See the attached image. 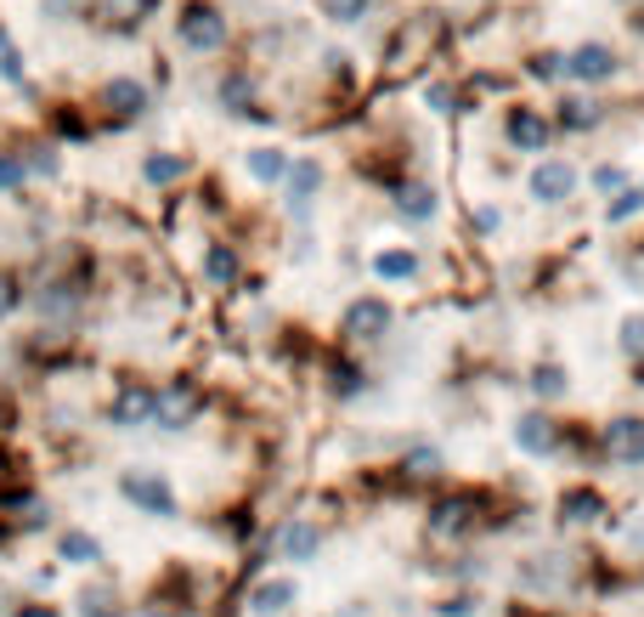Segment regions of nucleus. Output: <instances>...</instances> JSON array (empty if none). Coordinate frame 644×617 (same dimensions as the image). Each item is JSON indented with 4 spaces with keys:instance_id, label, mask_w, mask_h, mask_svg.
I'll return each instance as SVG.
<instances>
[{
    "instance_id": "1",
    "label": "nucleus",
    "mask_w": 644,
    "mask_h": 617,
    "mask_svg": "<svg viewBox=\"0 0 644 617\" xmlns=\"http://www.w3.org/2000/svg\"><path fill=\"white\" fill-rule=\"evenodd\" d=\"M119 493L130 504H142L148 515H176V493H169V481L153 476V470H125L119 476Z\"/></svg>"
},
{
    "instance_id": "2",
    "label": "nucleus",
    "mask_w": 644,
    "mask_h": 617,
    "mask_svg": "<svg viewBox=\"0 0 644 617\" xmlns=\"http://www.w3.org/2000/svg\"><path fill=\"white\" fill-rule=\"evenodd\" d=\"M605 453L617 465H644V419L639 414H622L605 426Z\"/></svg>"
},
{
    "instance_id": "3",
    "label": "nucleus",
    "mask_w": 644,
    "mask_h": 617,
    "mask_svg": "<svg viewBox=\"0 0 644 617\" xmlns=\"http://www.w3.org/2000/svg\"><path fill=\"white\" fill-rule=\"evenodd\" d=\"M192 414H198V392H192L187 380H176V385H164V392H153V419H159L164 431H182Z\"/></svg>"
},
{
    "instance_id": "4",
    "label": "nucleus",
    "mask_w": 644,
    "mask_h": 617,
    "mask_svg": "<svg viewBox=\"0 0 644 617\" xmlns=\"http://www.w3.org/2000/svg\"><path fill=\"white\" fill-rule=\"evenodd\" d=\"M385 329H390V306L379 295H362V301L346 306V335L351 340H379Z\"/></svg>"
},
{
    "instance_id": "5",
    "label": "nucleus",
    "mask_w": 644,
    "mask_h": 617,
    "mask_svg": "<svg viewBox=\"0 0 644 617\" xmlns=\"http://www.w3.org/2000/svg\"><path fill=\"white\" fill-rule=\"evenodd\" d=\"M515 442H520V453H554L560 447V431H554V419L549 414H520V426H515Z\"/></svg>"
},
{
    "instance_id": "6",
    "label": "nucleus",
    "mask_w": 644,
    "mask_h": 617,
    "mask_svg": "<svg viewBox=\"0 0 644 617\" xmlns=\"http://www.w3.org/2000/svg\"><path fill=\"white\" fill-rule=\"evenodd\" d=\"M182 35H187V46H192V51H215V46L226 40V23H221L210 7H192V12H187V23H182Z\"/></svg>"
},
{
    "instance_id": "7",
    "label": "nucleus",
    "mask_w": 644,
    "mask_h": 617,
    "mask_svg": "<svg viewBox=\"0 0 644 617\" xmlns=\"http://www.w3.org/2000/svg\"><path fill=\"white\" fill-rule=\"evenodd\" d=\"M565 69H571L576 80H588V85H594V80H610V74H617V57H610L605 46H576Z\"/></svg>"
},
{
    "instance_id": "8",
    "label": "nucleus",
    "mask_w": 644,
    "mask_h": 617,
    "mask_svg": "<svg viewBox=\"0 0 644 617\" xmlns=\"http://www.w3.org/2000/svg\"><path fill=\"white\" fill-rule=\"evenodd\" d=\"M153 419V392L148 385H125L114 397V426H148Z\"/></svg>"
},
{
    "instance_id": "9",
    "label": "nucleus",
    "mask_w": 644,
    "mask_h": 617,
    "mask_svg": "<svg viewBox=\"0 0 644 617\" xmlns=\"http://www.w3.org/2000/svg\"><path fill=\"white\" fill-rule=\"evenodd\" d=\"M576 187V176H571V165H537V176H531V199H542V205H554V199H565V193Z\"/></svg>"
},
{
    "instance_id": "10",
    "label": "nucleus",
    "mask_w": 644,
    "mask_h": 617,
    "mask_svg": "<svg viewBox=\"0 0 644 617\" xmlns=\"http://www.w3.org/2000/svg\"><path fill=\"white\" fill-rule=\"evenodd\" d=\"M249 606H255L260 617H278V612H289V606H294V578H271V583H260V590L249 595Z\"/></svg>"
},
{
    "instance_id": "11",
    "label": "nucleus",
    "mask_w": 644,
    "mask_h": 617,
    "mask_svg": "<svg viewBox=\"0 0 644 617\" xmlns=\"http://www.w3.org/2000/svg\"><path fill=\"white\" fill-rule=\"evenodd\" d=\"M594 515H605V499L594 493V487H571V493H560V522H594Z\"/></svg>"
},
{
    "instance_id": "12",
    "label": "nucleus",
    "mask_w": 644,
    "mask_h": 617,
    "mask_svg": "<svg viewBox=\"0 0 644 617\" xmlns=\"http://www.w3.org/2000/svg\"><path fill=\"white\" fill-rule=\"evenodd\" d=\"M508 142H515V148H526V153H537V148H549V125H542L537 114H515V119H508Z\"/></svg>"
},
{
    "instance_id": "13",
    "label": "nucleus",
    "mask_w": 644,
    "mask_h": 617,
    "mask_svg": "<svg viewBox=\"0 0 644 617\" xmlns=\"http://www.w3.org/2000/svg\"><path fill=\"white\" fill-rule=\"evenodd\" d=\"M317 544H323V533H317L312 522H294V527L283 533V556H289V561H312Z\"/></svg>"
},
{
    "instance_id": "14",
    "label": "nucleus",
    "mask_w": 644,
    "mask_h": 617,
    "mask_svg": "<svg viewBox=\"0 0 644 617\" xmlns=\"http://www.w3.org/2000/svg\"><path fill=\"white\" fill-rule=\"evenodd\" d=\"M396 210L413 216V221H430L435 216V187H401L396 193Z\"/></svg>"
},
{
    "instance_id": "15",
    "label": "nucleus",
    "mask_w": 644,
    "mask_h": 617,
    "mask_svg": "<svg viewBox=\"0 0 644 617\" xmlns=\"http://www.w3.org/2000/svg\"><path fill=\"white\" fill-rule=\"evenodd\" d=\"M373 272H379V278H413L419 255L413 249H385V255H373Z\"/></svg>"
},
{
    "instance_id": "16",
    "label": "nucleus",
    "mask_w": 644,
    "mask_h": 617,
    "mask_svg": "<svg viewBox=\"0 0 644 617\" xmlns=\"http://www.w3.org/2000/svg\"><path fill=\"white\" fill-rule=\"evenodd\" d=\"M317 187H323V165L317 159H300V165L289 171V199H312Z\"/></svg>"
},
{
    "instance_id": "17",
    "label": "nucleus",
    "mask_w": 644,
    "mask_h": 617,
    "mask_svg": "<svg viewBox=\"0 0 644 617\" xmlns=\"http://www.w3.org/2000/svg\"><path fill=\"white\" fill-rule=\"evenodd\" d=\"M62 561L91 567V561H102V544H96L91 533H62Z\"/></svg>"
},
{
    "instance_id": "18",
    "label": "nucleus",
    "mask_w": 644,
    "mask_h": 617,
    "mask_svg": "<svg viewBox=\"0 0 644 617\" xmlns=\"http://www.w3.org/2000/svg\"><path fill=\"white\" fill-rule=\"evenodd\" d=\"M108 103H114L119 114H142V108H148V91L136 85V80H114V85H108Z\"/></svg>"
},
{
    "instance_id": "19",
    "label": "nucleus",
    "mask_w": 644,
    "mask_h": 617,
    "mask_svg": "<svg viewBox=\"0 0 644 617\" xmlns=\"http://www.w3.org/2000/svg\"><path fill=\"white\" fill-rule=\"evenodd\" d=\"M203 278H210V283H232L237 278V255L226 244H215L210 255H203Z\"/></svg>"
},
{
    "instance_id": "20",
    "label": "nucleus",
    "mask_w": 644,
    "mask_h": 617,
    "mask_svg": "<svg viewBox=\"0 0 644 617\" xmlns=\"http://www.w3.org/2000/svg\"><path fill=\"white\" fill-rule=\"evenodd\" d=\"M469 510H475L469 499H447V504H435V522H430V527H435V533H458V527L469 522Z\"/></svg>"
},
{
    "instance_id": "21",
    "label": "nucleus",
    "mask_w": 644,
    "mask_h": 617,
    "mask_svg": "<svg viewBox=\"0 0 644 617\" xmlns=\"http://www.w3.org/2000/svg\"><path fill=\"white\" fill-rule=\"evenodd\" d=\"M565 385H571V380H565V369H554V363H542V369L531 374V392H537V397H565Z\"/></svg>"
},
{
    "instance_id": "22",
    "label": "nucleus",
    "mask_w": 644,
    "mask_h": 617,
    "mask_svg": "<svg viewBox=\"0 0 644 617\" xmlns=\"http://www.w3.org/2000/svg\"><path fill=\"white\" fill-rule=\"evenodd\" d=\"M249 171H255L260 182H278V176H283V153H278V148H255V153H249Z\"/></svg>"
},
{
    "instance_id": "23",
    "label": "nucleus",
    "mask_w": 644,
    "mask_h": 617,
    "mask_svg": "<svg viewBox=\"0 0 644 617\" xmlns=\"http://www.w3.org/2000/svg\"><path fill=\"white\" fill-rule=\"evenodd\" d=\"M80 606H85V617H119L114 590H85V595H80Z\"/></svg>"
},
{
    "instance_id": "24",
    "label": "nucleus",
    "mask_w": 644,
    "mask_h": 617,
    "mask_svg": "<svg viewBox=\"0 0 644 617\" xmlns=\"http://www.w3.org/2000/svg\"><path fill=\"white\" fill-rule=\"evenodd\" d=\"M622 346H628L633 357H644V312H633V317H622Z\"/></svg>"
},
{
    "instance_id": "25",
    "label": "nucleus",
    "mask_w": 644,
    "mask_h": 617,
    "mask_svg": "<svg viewBox=\"0 0 644 617\" xmlns=\"http://www.w3.org/2000/svg\"><path fill=\"white\" fill-rule=\"evenodd\" d=\"M644 210V187H628L617 205H610V221H628V216H639Z\"/></svg>"
},
{
    "instance_id": "26",
    "label": "nucleus",
    "mask_w": 644,
    "mask_h": 617,
    "mask_svg": "<svg viewBox=\"0 0 644 617\" xmlns=\"http://www.w3.org/2000/svg\"><path fill=\"white\" fill-rule=\"evenodd\" d=\"M435 447H413V453H407V476H435Z\"/></svg>"
},
{
    "instance_id": "27",
    "label": "nucleus",
    "mask_w": 644,
    "mask_h": 617,
    "mask_svg": "<svg viewBox=\"0 0 644 617\" xmlns=\"http://www.w3.org/2000/svg\"><path fill=\"white\" fill-rule=\"evenodd\" d=\"M182 176V159H148V182H176Z\"/></svg>"
},
{
    "instance_id": "28",
    "label": "nucleus",
    "mask_w": 644,
    "mask_h": 617,
    "mask_svg": "<svg viewBox=\"0 0 644 617\" xmlns=\"http://www.w3.org/2000/svg\"><path fill=\"white\" fill-rule=\"evenodd\" d=\"M333 392H339V397H356V392H362V374H356V369H333Z\"/></svg>"
},
{
    "instance_id": "29",
    "label": "nucleus",
    "mask_w": 644,
    "mask_h": 617,
    "mask_svg": "<svg viewBox=\"0 0 644 617\" xmlns=\"http://www.w3.org/2000/svg\"><path fill=\"white\" fill-rule=\"evenodd\" d=\"M0 187H23V165H17V159H0Z\"/></svg>"
},
{
    "instance_id": "30",
    "label": "nucleus",
    "mask_w": 644,
    "mask_h": 617,
    "mask_svg": "<svg viewBox=\"0 0 644 617\" xmlns=\"http://www.w3.org/2000/svg\"><path fill=\"white\" fill-rule=\"evenodd\" d=\"M594 187H599V193H610V187H622V171H617V165H605V171H594Z\"/></svg>"
},
{
    "instance_id": "31",
    "label": "nucleus",
    "mask_w": 644,
    "mask_h": 617,
    "mask_svg": "<svg viewBox=\"0 0 644 617\" xmlns=\"http://www.w3.org/2000/svg\"><path fill=\"white\" fill-rule=\"evenodd\" d=\"M469 612H475V601H464V595H458V601H447V606H441V617H469Z\"/></svg>"
},
{
    "instance_id": "32",
    "label": "nucleus",
    "mask_w": 644,
    "mask_h": 617,
    "mask_svg": "<svg viewBox=\"0 0 644 617\" xmlns=\"http://www.w3.org/2000/svg\"><path fill=\"white\" fill-rule=\"evenodd\" d=\"M362 7H367V0H333V12H346V18H356Z\"/></svg>"
},
{
    "instance_id": "33",
    "label": "nucleus",
    "mask_w": 644,
    "mask_h": 617,
    "mask_svg": "<svg viewBox=\"0 0 644 617\" xmlns=\"http://www.w3.org/2000/svg\"><path fill=\"white\" fill-rule=\"evenodd\" d=\"M0 312H12V283L0 278Z\"/></svg>"
},
{
    "instance_id": "34",
    "label": "nucleus",
    "mask_w": 644,
    "mask_h": 617,
    "mask_svg": "<svg viewBox=\"0 0 644 617\" xmlns=\"http://www.w3.org/2000/svg\"><path fill=\"white\" fill-rule=\"evenodd\" d=\"M17 617H57V612H51V606H23Z\"/></svg>"
},
{
    "instance_id": "35",
    "label": "nucleus",
    "mask_w": 644,
    "mask_h": 617,
    "mask_svg": "<svg viewBox=\"0 0 644 617\" xmlns=\"http://www.w3.org/2000/svg\"><path fill=\"white\" fill-rule=\"evenodd\" d=\"M136 617H169V612L164 606H148V612H136Z\"/></svg>"
}]
</instances>
